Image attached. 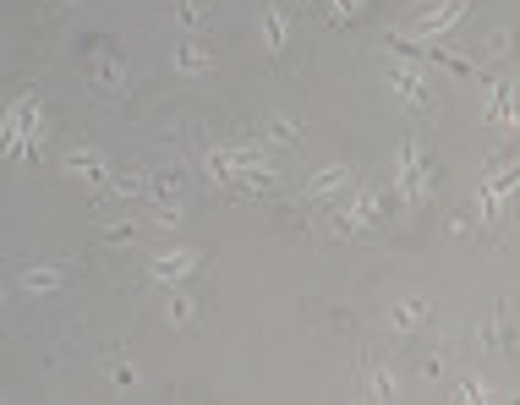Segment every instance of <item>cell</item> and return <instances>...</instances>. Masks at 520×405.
I'll return each mask as SVG.
<instances>
[{
    "label": "cell",
    "instance_id": "obj_1",
    "mask_svg": "<svg viewBox=\"0 0 520 405\" xmlns=\"http://www.w3.org/2000/svg\"><path fill=\"white\" fill-rule=\"evenodd\" d=\"M433 181H438V165H433V154L422 148V137H400V148H395V170H389V187H395V198L406 203V208H422L427 198H433Z\"/></svg>",
    "mask_w": 520,
    "mask_h": 405
},
{
    "label": "cell",
    "instance_id": "obj_2",
    "mask_svg": "<svg viewBox=\"0 0 520 405\" xmlns=\"http://www.w3.org/2000/svg\"><path fill=\"white\" fill-rule=\"evenodd\" d=\"M0 148H6V165H22L28 154L44 148V99L39 94H17L0 126Z\"/></svg>",
    "mask_w": 520,
    "mask_h": 405
},
{
    "label": "cell",
    "instance_id": "obj_3",
    "mask_svg": "<svg viewBox=\"0 0 520 405\" xmlns=\"http://www.w3.org/2000/svg\"><path fill=\"white\" fill-rule=\"evenodd\" d=\"M389 192H395V187H378V181L356 187V198L340 203L329 214V236L334 241H351V236H362V230H373L378 219H384V208H389Z\"/></svg>",
    "mask_w": 520,
    "mask_h": 405
},
{
    "label": "cell",
    "instance_id": "obj_4",
    "mask_svg": "<svg viewBox=\"0 0 520 405\" xmlns=\"http://www.w3.org/2000/svg\"><path fill=\"white\" fill-rule=\"evenodd\" d=\"M384 88H389V99L406 104L411 115L433 110V77H427V66H416V61H384Z\"/></svg>",
    "mask_w": 520,
    "mask_h": 405
},
{
    "label": "cell",
    "instance_id": "obj_5",
    "mask_svg": "<svg viewBox=\"0 0 520 405\" xmlns=\"http://www.w3.org/2000/svg\"><path fill=\"white\" fill-rule=\"evenodd\" d=\"M515 192H520V159H499V165L477 181V219L482 225H499Z\"/></svg>",
    "mask_w": 520,
    "mask_h": 405
},
{
    "label": "cell",
    "instance_id": "obj_6",
    "mask_svg": "<svg viewBox=\"0 0 520 405\" xmlns=\"http://www.w3.org/2000/svg\"><path fill=\"white\" fill-rule=\"evenodd\" d=\"M482 121H488L493 132H504V126H520V83H515V77H493V83H488Z\"/></svg>",
    "mask_w": 520,
    "mask_h": 405
},
{
    "label": "cell",
    "instance_id": "obj_7",
    "mask_svg": "<svg viewBox=\"0 0 520 405\" xmlns=\"http://www.w3.org/2000/svg\"><path fill=\"white\" fill-rule=\"evenodd\" d=\"M477 345H482V351H493V356H520V334L510 323V302H493V312L482 318V329H477Z\"/></svg>",
    "mask_w": 520,
    "mask_h": 405
},
{
    "label": "cell",
    "instance_id": "obj_8",
    "mask_svg": "<svg viewBox=\"0 0 520 405\" xmlns=\"http://www.w3.org/2000/svg\"><path fill=\"white\" fill-rule=\"evenodd\" d=\"M198 263H203V252H198V247L154 252V258H148V280H154V285H181L187 274H198Z\"/></svg>",
    "mask_w": 520,
    "mask_h": 405
},
{
    "label": "cell",
    "instance_id": "obj_9",
    "mask_svg": "<svg viewBox=\"0 0 520 405\" xmlns=\"http://www.w3.org/2000/svg\"><path fill=\"white\" fill-rule=\"evenodd\" d=\"M466 11H471V0H433V6L411 22V39H444V33L455 28Z\"/></svg>",
    "mask_w": 520,
    "mask_h": 405
},
{
    "label": "cell",
    "instance_id": "obj_10",
    "mask_svg": "<svg viewBox=\"0 0 520 405\" xmlns=\"http://www.w3.org/2000/svg\"><path fill=\"white\" fill-rule=\"evenodd\" d=\"M66 176H72V181H83V187H110V165H104V154H99V148H83V143H77V148H66Z\"/></svg>",
    "mask_w": 520,
    "mask_h": 405
},
{
    "label": "cell",
    "instance_id": "obj_11",
    "mask_svg": "<svg viewBox=\"0 0 520 405\" xmlns=\"http://www.w3.org/2000/svg\"><path fill=\"white\" fill-rule=\"evenodd\" d=\"M427 323H433V302H427V296H406V302L389 312V329L395 334H416V329H427Z\"/></svg>",
    "mask_w": 520,
    "mask_h": 405
},
{
    "label": "cell",
    "instance_id": "obj_12",
    "mask_svg": "<svg viewBox=\"0 0 520 405\" xmlns=\"http://www.w3.org/2000/svg\"><path fill=\"white\" fill-rule=\"evenodd\" d=\"M351 187H356V170L351 165H323L318 176L307 181L312 198H340V192H351Z\"/></svg>",
    "mask_w": 520,
    "mask_h": 405
},
{
    "label": "cell",
    "instance_id": "obj_13",
    "mask_svg": "<svg viewBox=\"0 0 520 405\" xmlns=\"http://www.w3.org/2000/svg\"><path fill=\"white\" fill-rule=\"evenodd\" d=\"M176 72H181V77H203V72H214V44L187 39V44L176 50Z\"/></svg>",
    "mask_w": 520,
    "mask_h": 405
},
{
    "label": "cell",
    "instance_id": "obj_14",
    "mask_svg": "<svg viewBox=\"0 0 520 405\" xmlns=\"http://www.w3.org/2000/svg\"><path fill=\"white\" fill-rule=\"evenodd\" d=\"M422 66H444L449 77H477V61H466V55H455L449 44H422Z\"/></svg>",
    "mask_w": 520,
    "mask_h": 405
},
{
    "label": "cell",
    "instance_id": "obj_15",
    "mask_svg": "<svg viewBox=\"0 0 520 405\" xmlns=\"http://www.w3.org/2000/svg\"><path fill=\"white\" fill-rule=\"evenodd\" d=\"M72 280V269H66V263H39V269H28L22 274V291H61V285Z\"/></svg>",
    "mask_w": 520,
    "mask_h": 405
},
{
    "label": "cell",
    "instance_id": "obj_16",
    "mask_svg": "<svg viewBox=\"0 0 520 405\" xmlns=\"http://www.w3.org/2000/svg\"><path fill=\"white\" fill-rule=\"evenodd\" d=\"M285 39H291V17H285V6H263V50L280 55Z\"/></svg>",
    "mask_w": 520,
    "mask_h": 405
},
{
    "label": "cell",
    "instance_id": "obj_17",
    "mask_svg": "<svg viewBox=\"0 0 520 405\" xmlns=\"http://www.w3.org/2000/svg\"><path fill=\"white\" fill-rule=\"evenodd\" d=\"M94 83L104 88V94H121V88H126V66L115 61L110 50H99V55H94Z\"/></svg>",
    "mask_w": 520,
    "mask_h": 405
},
{
    "label": "cell",
    "instance_id": "obj_18",
    "mask_svg": "<svg viewBox=\"0 0 520 405\" xmlns=\"http://www.w3.org/2000/svg\"><path fill=\"white\" fill-rule=\"evenodd\" d=\"M154 198L165 208H181V198H187V176H181V170H159V176H154Z\"/></svg>",
    "mask_w": 520,
    "mask_h": 405
},
{
    "label": "cell",
    "instance_id": "obj_19",
    "mask_svg": "<svg viewBox=\"0 0 520 405\" xmlns=\"http://www.w3.org/2000/svg\"><path fill=\"white\" fill-rule=\"evenodd\" d=\"M165 318L176 323V329H187V323L198 318V302H192L187 291H176V285H170V296H165Z\"/></svg>",
    "mask_w": 520,
    "mask_h": 405
},
{
    "label": "cell",
    "instance_id": "obj_20",
    "mask_svg": "<svg viewBox=\"0 0 520 405\" xmlns=\"http://www.w3.org/2000/svg\"><path fill=\"white\" fill-rule=\"evenodd\" d=\"M362 389H367V400H395V373H384V367H367Z\"/></svg>",
    "mask_w": 520,
    "mask_h": 405
},
{
    "label": "cell",
    "instance_id": "obj_21",
    "mask_svg": "<svg viewBox=\"0 0 520 405\" xmlns=\"http://www.w3.org/2000/svg\"><path fill=\"white\" fill-rule=\"evenodd\" d=\"M110 192H115V198H148V192H154V181H143L137 170H126V176L110 181Z\"/></svg>",
    "mask_w": 520,
    "mask_h": 405
},
{
    "label": "cell",
    "instance_id": "obj_22",
    "mask_svg": "<svg viewBox=\"0 0 520 405\" xmlns=\"http://www.w3.org/2000/svg\"><path fill=\"white\" fill-rule=\"evenodd\" d=\"M269 143L296 148V143H302V126H296V121H285V115H269Z\"/></svg>",
    "mask_w": 520,
    "mask_h": 405
},
{
    "label": "cell",
    "instance_id": "obj_23",
    "mask_svg": "<svg viewBox=\"0 0 520 405\" xmlns=\"http://www.w3.org/2000/svg\"><path fill=\"white\" fill-rule=\"evenodd\" d=\"M318 6L329 11L334 22H362V11H367L362 0H318Z\"/></svg>",
    "mask_w": 520,
    "mask_h": 405
},
{
    "label": "cell",
    "instance_id": "obj_24",
    "mask_svg": "<svg viewBox=\"0 0 520 405\" xmlns=\"http://www.w3.org/2000/svg\"><path fill=\"white\" fill-rule=\"evenodd\" d=\"M176 17L187 22V28H203V22H208V6H203V0H176Z\"/></svg>",
    "mask_w": 520,
    "mask_h": 405
},
{
    "label": "cell",
    "instance_id": "obj_25",
    "mask_svg": "<svg viewBox=\"0 0 520 405\" xmlns=\"http://www.w3.org/2000/svg\"><path fill=\"white\" fill-rule=\"evenodd\" d=\"M110 384L115 389H137V367L132 362H110Z\"/></svg>",
    "mask_w": 520,
    "mask_h": 405
},
{
    "label": "cell",
    "instance_id": "obj_26",
    "mask_svg": "<svg viewBox=\"0 0 520 405\" xmlns=\"http://www.w3.org/2000/svg\"><path fill=\"white\" fill-rule=\"evenodd\" d=\"M455 400H493V395H488V384H482V378H460V395Z\"/></svg>",
    "mask_w": 520,
    "mask_h": 405
},
{
    "label": "cell",
    "instance_id": "obj_27",
    "mask_svg": "<svg viewBox=\"0 0 520 405\" xmlns=\"http://www.w3.org/2000/svg\"><path fill=\"white\" fill-rule=\"evenodd\" d=\"M510 50H515L510 33H493V39H488V55H493V61H499V55H510Z\"/></svg>",
    "mask_w": 520,
    "mask_h": 405
},
{
    "label": "cell",
    "instance_id": "obj_28",
    "mask_svg": "<svg viewBox=\"0 0 520 405\" xmlns=\"http://www.w3.org/2000/svg\"><path fill=\"white\" fill-rule=\"evenodd\" d=\"M449 230H455V236H466V230H471V214H466V208H455V214H449Z\"/></svg>",
    "mask_w": 520,
    "mask_h": 405
}]
</instances>
